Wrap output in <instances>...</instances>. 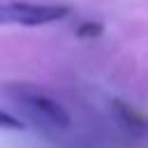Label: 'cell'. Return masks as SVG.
Masks as SVG:
<instances>
[{"label": "cell", "mask_w": 148, "mask_h": 148, "mask_svg": "<svg viewBox=\"0 0 148 148\" xmlns=\"http://www.w3.org/2000/svg\"><path fill=\"white\" fill-rule=\"evenodd\" d=\"M9 92L16 97V104L37 123L56 127V130H67L69 127V113L60 102H56L51 95L32 88V86H14Z\"/></svg>", "instance_id": "cell-1"}, {"label": "cell", "mask_w": 148, "mask_h": 148, "mask_svg": "<svg viewBox=\"0 0 148 148\" xmlns=\"http://www.w3.org/2000/svg\"><path fill=\"white\" fill-rule=\"evenodd\" d=\"M69 14L65 5H35V2H5L0 7V21L14 23V25H46L53 21H60Z\"/></svg>", "instance_id": "cell-2"}, {"label": "cell", "mask_w": 148, "mask_h": 148, "mask_svg": "<svg viewBox=\"0 0 148 148\" xmlns=\"http://www.w3.org/2000/svg\"><path fill=\"white\" fill-rule=\"evenodd\" d=\"M0 127H12V130H23L25 125L21 123V120H16V118H12L7 111H2L0 113Z\"/></svg>", "instance_id": "cell-4"}, {"label": "cell", "mask_w": 148, "mask_h": 148, "mask_svg": "<svg viewBox=\"0 0 148 148\" xmlns=\"http://www.w3.org/2000/svg\"><path fill=\"white\" fill-rule=\"evenodd\" d=\"M76 35L79 37H97V35H102V25L99 23H83L76 28Z\"/></svg>", "instance_id": "cell-3"}]
</instances>
